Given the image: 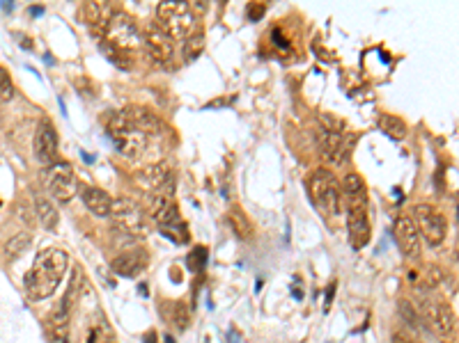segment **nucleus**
<instances>
[{
	"instance_id": "18",
	"label": "nucleus",
	"mask_w": 459,
	"mask_h": 343,
	"mask_svg": "<svg viewBox=\"0 0 459 343\" xmlns=\"http://www.w3.org/2000/svg\"><path fill=\"white\" fill-rule=\"evenodd\" d=\"M80 197H83V204L88 206V211H92L99 217L110 215V206H113V200L106 190L97 188V185H83L80 190Z\"/></svg>"
},
{
	"instance_id": "22",
	"label": "nucleus",
	"mask_w": 459,
	"mask_h": 343,
	"mask_svg": "<svg viewBox=\"0 0 459 343\" xmlns=\"http://www.w3.org/2000/svg\"><path fill=\"white\" fill-rule=\"evenodd\" d=\"M166 309H170V314L166 316L168 323L175 327V330H186L189 327V320H191V311L189 307L184 305V303H168V305H163Z\"/></svg>"
},
{
	"instance_id": "2",
	"label": "nucleus",
	"mask_w": 459,
	"mask_h": 343,
	"mask_svg": "<svg viewBox=\"0 0 459 343\" xmlns=\"http://www.w3.org/2000/svg\"><path fill=\"white\" fill-rule=\"evenodd\" d=\"M159 28L170 39L186 41L198 30V14L189 3H161L157 7Z\"/></svg>"
},
{
	"instance_id": "23",
	"label": "nucleus",
	"mask_w": 459,
	"mask_h": 343,
	"mask_svg": "<svg viewBox=\"0 0 459 343\" xmlns=\"http://www.w3.org/2000/svg\"><path fill=\"white\" fill-rule=\"evenodd\" d=\"M379 129H381L386 135H391V138H395V140H404L406 133H409V129H406L404 119L395 117V114H381V117H379Z\"/></svg>"
},
{
	"instance_id": "31",
	"label": "nucleus",
	"mask_w": 459,
	"mask_h": 343,
	"mask_svg": "<svg viewBox=\"0 0 459 343\" xmlns=\"http://www.w3.org/2000/svg\"><path fill=\"white\" fill-rule=\"evenodd\" d=\"M393 343H416V341L409 339L406 334H395V337H393Z\"/></svg>"
},
{
	"instance_id": "10",
	"label": "nucleus",
	"mask_w": 459,
	"mask_h": 343,
	"mask_svg": "<svg viewBox=\"0 0 459 343\" xmlns=\"http://www.w3.org/2000/svg\"><path fill=\"white\" fill-rule=\"evenodd\" d=\"M110 215H113V220L120 229H125L129 234H145V213L142 209L131 200H117L110 206Z\"/></svg>"
},
{
	"instance_id": "30",
	"label": "nucleus",
	"mask_w": 459,
	"mask_h": 343,
	"mask_svg": "<svg viewBox=\"0 0 459 343\" xmlns=\"http://www.w3.org/2000/svg\"><path fill=\"white\" fill-rule=\"evenodd\" d=\"M202 50V37L196 35V37H189L186 39V48H184V55H186L189 60H193L198 53Z\"/></svg>"
},
{
	"instance_id": "28",
	"label": "nucleus",
	"mask_w": 459,
	"mask_h": 343,
	"mask_svg": "<svg viewBox=\"0 0 459 343\" xmlns=\"http://www.w3.org/2000/svg\"><path fill=\"white\" fill-rule=\"evenodd\" d=\"M207 263V249L205 247H196L189 256V266L191 270H202Z\"/></svg>"
},
{
	"instance_id": "32",
	"label": "nucleus",
	"mask_w": 459,
	"mask_h": 343,
	"mask_svg": "<svg viewBox=\"0 0 459 343\" xmlns=\"http://www.w3.org/2000/svg\"><path fill=\"white\" fill-rule=\"evenodd\" d=\"M88 343H97V341H92V339H90V341H88ZM99 343H110V341H104V339H101V341H99Z\"/></svg>"
},
{
	"instance_id": "16",
	"label": "nucleus",
	"mask_w": 459,
	"mask_h": 343,
	"mask_svg": "<svg viewBox=\"0 0 459 343\" xmlns=\"http://www.w3.org/2000/svg\"><path fill=\"white\" fill-rule=\"evenodd\" d=\"M320 149H322V156L331 165H342L347 160V144L342 140L340 133H329V131H320Z\"/></svg>"
},
{
	"instance_id": "5",
	"label": "nucleus",
	"mask_w": 459,
	"mask_h": 343,
	"mask_svg": "<svg viewBox=\"0 0 459 343\" xmlns=\"http://www.w3.org/2000/svg\"><path fill=\"white\" fill-rule=\"evenodd\" d=\"M310 195L322 215H338L340 211V181L329 170H315L310 176Z\"/></svg>"
},
{
	"instance_id": "6",
	"label": "nucleus",
	"mask_w": 459,
	"mask_h": 343,
	"mask_svg": "<svg viewBox=\"0 0 459 343\" xmlns=\"http://www.w3.org/2000/svg\"><path fill=\"white\" fill-rule=\"evenodd\" d=\"M347 206V229H349L352 245L363 249L370 243V220H367V195H342Z\"/></svg>"
},
{
	"instance_id": "24",
	"label": "nucleus",
	"mask_w": 459,
	"mask_h": 343,
	"mask_svg": "<svg viewBox=\"0 0 459 343\" xmlns=\"http://www.w3.org/2000/svg\"><path fill=\"white\" fill-rule=\"evenodd\" d=\"M28 247H30V234H16L12 241H7V245H5V256L9 261H14V258L21 256Z\"/></svg>"
},
{
	"instance_id": "4",
	"label": "nucleus",
	"mask_w": 459,
	"mask_h": 343,
	"mask_svg": "<svg viewBox=\"0 0 459 343\" xmlns=\"http://www.w3.org/2000/svg\"><path fill=\"white\" fill-rule=\"evenodd\" d=\"M108 133H110V138H113L117 151L122 156H127V158H138V156H142V151L147 149V138H149V135L142 133L136 124L127 117L125 110L110 117Z\"/></svg>"
},
{
	"instance_id": "27",
	"label": "nucleus",
	"mask_w": 459,
	"mask_h": 343,
	"mask_svg": "<svg viewBox=\"0 0 459 343\" xmlns=\"http://www.w3.org/2000/svg\"><path fill=\"white\" fill-rule=\"evenodd\" d=\"M14 97V85H12V78H9L7 69L0 67V101H9Z\"/></svg>"
},
{
	"instance_id": "3",
	"label": "nucleus",
	"mask_w": 459,
	"mask_h": 343,
	"mask_svg": "<svg viewBox=\"0 0 459 343\" xmlns=\"http://www.w3.org/2000/svg\"><path fill=\"white\" fill-rule=\"evenodd\" d=\"M101 30H104V44L113 46L117 50H125V53L145 46V37H142L138 23L125 12L110 14Z\"/></svg>"
},
{
	"instance_id": "9",
	"label": "nucleus",
	"mask_w": 459,
	"mask_h": 343,
	"mask_svg": "<svg viewBox=\"0 0 459 343\" xmlns=\"http://www.w3.org/2000/svg\"><path fill=\"white\" fill-rule=\"evenodd\" d=\"M136 181L147 195H170V190H172V172L166 163L142 168L136 174Z\"/></svg>"
},
{
	"instance_id": "14",
	"label": "nucleus",
	"mask_w": 459,
	"mask_h": 343,
	"mask_svg": "<svg viewBox=\"0 0 459 343\" xmlns=\"http://www.w3.org/2000/svg\"><path fill=\"white\" fill-rule=\"evenodd\" d=\"M145 211L149 213V217L161 222V227L177 224V206L172 204L170 195H145Z\"/></svg>"
},
{
	"instance_id": "8",
	"label": "nucleus",
	"mask_w": 459,
	"mask_h": 343,
	"mask_svg": "<svg viewBox=\"0 0 459 343\" xmlns=\"http://www.w3.org/2000/svg\"><path fill=\"white\" fill-rule=\"evenodd\" d=\"M416 229L418 234H423L430 245H438L445 241L448 222L443 213L432 204H418L416 206Z\"/></svg>"
},
{
	"instance_id": "15",
	"label": "nucleus",
	"mask_w": 459,
	"mask_h": 343,
	"mask_svg": "<svg viewBox=\"0 0 459 343\" xmlns=\"http://www.w3.org/2000/svg\"><path fill=\"white\" fill-rule=\"evenodd\" d=\"M145 268H147V252L140 247L129 249V252H122L113 261V270L122 277H136Z\"/></svg>"
},
{
	"instance_id": "26",
	"label": "nucleus",
	"mask_w": 459,
	"mask_h": 343,
	"mask_svg": "<svg viewBox=\"0 0 459 343\" xmlns=\"http://www.w3.org/2000/svg\"><path fill=\"white\" fill-rule=\"evenodd\" d=\"M230 224H232V229H234V234H237L239 238H243V241H246V238L253 234L250 222H248L241 213H232V215H230Z\"/></svg>"
},
{
	"instance_id": "21",
	"label": "nucleus",
	"mask_w": 459,
	"mask_h": 343,
	"mask_svg": "<svg viewBox=\"0 0 459 343\" xmlns=\"http://www.w3.org/2000/svg\"><path fill=\"white\" fill-rule=\"evenodd\" d=\"M110 14L113 12H110L106 3H83V7L78 9L80 21H85V23H90V26L101 23V28H104V23L108 21Z\"/></svg>"
},
{
	"instance_id": "20",
	"label": "nucleus",
	"mask_w": 459,
	"mask_h": 343,
	"mask_svg": "<svg viewBox=\"0 0 459 343\" xmlns=\"http://www.w3.org/2000/svg\"><path fill=\"white\" fill-rule=\"evenodd\" d=\"M35 211H37L39 222H42L48 229V232H53V229L58 227V222H60V213L56 209V204L51 202L48 197L39 195L37 200H35Z\"/></svg>"
},
{
	"instance_id": "29",
	"label": "nucleus",
	"mask_w": 459,
	"mask_h": 343,
	"mask_svg": "<svg viewBox=\"0 0 459 343\" xmlns=\"http://www.w3.org/2000/svg\"><path fill=\"white\" fill-rule=\"evenodd\" d=\"M320 121L324 124V131H329V133H340V135H342L344 124H342L340 119H335L333 114H329V112H322V114H320Z\"/></svg>"
},
{
	"instance_id": "12",
	"label": "nucleus",
	"mask_w": 459,
	"mask_h": 343,
	"mask_svg": "<svg viewBox=\"0 0 459 343\" xmlns=\"http://www.w3.org/2000/svg\"><path fill=\"white\" fill-rule=\"evenodd\" d=\"M395 238H397V247L406 258H421L423 252V245H421V234H418L416 222L411 217H400L395 224Z\"/></svg>"
},
{
	"instance_id": "7",
	"label": "nucleus",
	"mask_w": 459,
	"mask_h": 343,
	"mask_svg": "<svg viewBox=\"0 0 459 343\" xmlns=\"http://www.w3.org/2000/svg\"><path fill=\"white\" fill-rule=\"evenodd\" d=\"M46 190L60 204H67L74 200L80 188H78V179L69 163H53L46 170Z\"/></svg>"
},
{
	"instance_id": "25",
	"label": "nucleus",
	"mask_w": 459,
	"mask_h": 343,
	"mask_svg": "<svg viewBox=\"0 0 459 343\" xmlns=\"http://www.w3.org/2000/svg\"><path fill=\"white\" fill-rule=\"evenodd\" d=\"M400 316L404 318V323L409 327H421V316H418L416 307L409 300H400Z\"/></svg>"
},
{
	"instance_id": "19",
	"label": "nucleus",
	"mask_w": 459,
	"mask_h": 343,
	"mask_svg": "<svg viewBox=\"0 0 459 343\" xmlns=\"http://www.w3.org/2000/svg\"><path fill=\"white\" fill-rule=\"evenodd\" d=\"M125 112H127V117H129L131 121H134L142 133H147V135L159 133V131L163 129V124H161V119L157 117V112H152V110H147V108L134 106V108H127Z\"/></svg>"
},
{
	"instance_id": "13",
	"label": "nucleus",
	"mask_w": 459,
	"mask_h": 343,
	"mask_svg": "<svg viewBox=\"0 0 459 343\" xmlns=\"http://www.w3.org/2000/svg\"><path fill=\"white\" fill-rule=\"evenodd\" d=\"M427 311V320L432 323L434 332L438 337H441L443 341H450L453 334H455V314H453V309L450 305H445V303H430L425 307Z\"/></svg>"
},
{
	"instance_id": "17",
	"label": "nucleus",
	"mask_w": 459,
	"mask_h": 343,
	"mask_svg": "<svg viewBox=\"0 0 459 343\" xmlns=\"http://www.w3.org/2000/svg\"><path fill=\"white\" fill-rule=\"evenodd\" d=\"M142 37H145V46L154 60L166 62L168 58H172V39L159 26H149Z\"/></svg>"
},
{
	"instance_id": "1",
	"label": "nucleus",
	"mask_w": 459,
	"mask_h": 343,
	"mask_svg": "<svg viewBox=\"0 0 459 343\" xmlns=\"http://www.w3.org/2000/svg\"><path fill=\"white\" fill-rule=\"evenodd\" d=\"M69 268V254L60 247H46L37 254L33 268L26 275V293L30 300H46L56 293V288L65 279Z\"/></svg>"
},
{
	"instance_id": "11",
	"label": "nucleus",
	"mask_w": 459,
	"mask_h": 343,
	"mask_svg": "<svg viewBox=\"0 0 459 343\" xmlns=\"http://www.w3.org/2000/svg\"><path fill=\"white\" fill-rule=\"evenodd\" d=\"M33 149H35V158L42 165H46V168L58 163V133L51 121H46V119L39 121V126L35 131Z\"/></svg>"
}]
</instances>
